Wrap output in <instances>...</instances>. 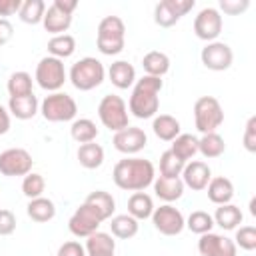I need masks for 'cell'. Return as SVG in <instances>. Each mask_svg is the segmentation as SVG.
Segmentation results:
<instances>
[{
  "mask_svg": "<svg viewBox=\"0 0 256 256\" xmlns=\"http://www.w3.org/2000/svg\"><path fill=\"white\" fill-rule=\"evenodd\" d=\"M22 6V0H0V18L18 14Z\"/></svg>",
  "mask_w": 256,
  "mask_h": 256,
  "instance_id": "46",
  "label": "cell"
},
{
  "mask_svg": "<svg viewBox=\"0 0 256 256\" xmlns=\"http://www.w3.org/2000/svg\"><path fill=\"white\" fill-rule=\"evenodd\" d=\"M194 0H164L158 2L154 8V22L160 28L174 26L182 16H186L194 8Z\"/></svg>",
  "mask_w": 256,
  "mask_h": 256,
  "instance_id": "12",
  "label": "cell"
},
{
  "mask_svg": "<svg viewBox=\"0 0 256 256\" xmlns=\"http://www.w3.org/2000/svg\"><path fill=\"white\" fill-rule=\"evenodd\" d=\"M38 98L34 94H28V96H18V98H10L8 102V112L10 116L18 118V120H30L38 114Z\"/></svg>",
  "mask_w": 256,
  "mask_h": 256,
  "instance_id": "22",
  "label": "cell"
},
{
  "mask_svg": "<svg viewBox=\"0 0 256 256\" xmlns=\"http://www.w3.org/2000/svg\"><path fill=\"white\" fill-rule=\"evenodd\" d=\"M234 244L240 246L246 252L256 250V228L254 226H240V228H236Z\"/></svg>",
  "mask_w": 256,
  "mask_h": 256,
  "instance_id": "41",
  "label": "cell"
},
{
  "mask_svg": "<svg viewBox=\"0 0 256 256\" xmlns=\"http://www.w3.org/2000/svg\"><path fill=\"white\" fill-rule=\"evenodd\" d=\"M52 4H54L58 10H62L64 14H70V16H72L74 10L78 8V2H76V0H54Z\"/></svg>",
  "mask_w": 256,
  "mask_h": 256,
  "instance_id": "48",
  "label": "cell"
},
{
  "mask_svg": "<svg viewBox=\"0 0 256 256\" xmlns=\"http://www.w3.org/2000/svg\"><path fill=\"white\" fill-rule=\"evenodd\" d=\"M96 46L104 56H116L126 46V26L118 16H106L98 24Z\"/></svg>",
  "mask_w": 256,
  "mask_h": 256,
  "instance_id": "3",
  "label": "cell"
},
{
  "mask_svg": "<svg viewBox=\"0 0 256 256\" xmlns=\"http://www.w3.org/2000/svg\"><path fill=\"white\" fill-rule=\"evenodd\" d=\"M152 186H154L156 196L160 200L168 202V204L180 200L182 194H184V188H186L184 182H182V178H164V176H156L154 182H152Z\"/></svg>",
  "mask_w": 256,
  "mask_h": 256,
  "instance_id": "18",
  "label": "cell"
},
{
  "mask_svg": "<svg viewBox=\"0 0 256 256\" xmlns=\"http://www.w3.org/2000/svg\"><path fill=\"white\" fill-rule=\"evenodd\" d=\"M248 8H250L248 0H220V10L224 14H228V16H238V14L246 12Z\"/></svg>",
  "mask_w": 256,
  "mask_h": 256,
  "instance_id": "42",
  "label": "cell"
},
{
  "mask_svg": "<svg viewBox=\"0 0 256 256\" xmlns=\"http://www.w3.org/2000/svg\"><path fill=\"white\" fill-rule=\"evenodd\" d=\"M34 160L28 150L24 148H8L0 154V174L16 178V176H26L32 172Z\"/></svg>",
  "mask_w": 256,
  "mask_h": 256,
  "instance_id": "10",
  "label": "cell"
},
{
  "mask_svg": "<svg viewBox=\"0 0 256 256\" xmlns=\"http://www.w3.org/2000/svg\"><path fill=\"white\" fill-rule=\"evenodd\" d=\"M152 130H154L156 138H160L164 142H172L174 138L180 136V122L170 114H160V116H154Z\"/></svg>",
  "mask_w": 256,
  "mask_h": 256,
  "instance_id": "26",
  "label": "cell"
},
{
  "mask_svg": "<svg viewBox=\"0 0 256 256\" xmlns=\"http://www.w3.org/2000/svg\"><path fill=\"white\" fill-rule=\"evenodd\" d=\"M142 68L146 72V76H154V78H162L164 74H168L170 70V58L168 54L160 52V50H152L144 56L142 60Z\"/></svg>",
  "mask_w": 256,
  "mask_h": 256,
  "instance_id": "27",
  "label": "cell"
},
{
  "mask_svg": "<svg viewBox=\"0 0 256 256\" xmlns=\"http://www.w3.org/2000/svg\"><path fill=\"white\" fill-rule=\"evenodd\" d=\"M162 86H164L162 78H154V76H142L140 80H136V86L128 102V110L132 112V116L140 120L154 118L160 108Z\"/></svg>",
  "mask_w": 256,
  "mask_h": 256,
  "instance_id": "2",
  "label": "cell"
},
{
  "mask_svg": "<svg viewBox=\"0 0 256 256\" xmlns=\"http://www.w3.org/2000/svg\"><path fill=\"white\" fill-rule=\"evenodd\" d=\"M78 162L80 166H84L86 170H96L104 164V148L96 142H90V144H80L78 148Z\"/></svg>",
  "mask_w": 256,
  "mask_h": 256,
  "instance_id": "30",
  "label": "cell"
},
{
  "mask_svg": "<svg viewBox=\"0 0 256 256\" xmlns=\"http://www.w3.org/2000/svg\"><path fill=\"white\" fill-rule=\"evenodd\" d=\"M36 82L42 90L46 92H60V88L64 86L66 82V70H64V62L58 60V58H52V56H46L38 62L36 66Z\"/></svg>",
  "mask_w": 256,
  "mask_h": 256,
  "instance_id": "8",
  "label": "cell"
},
{
  "mask_svg": "<svg viewBox=\"0 0 256 256\" xmlns=\"http://www.w3.org/2000/svg\"><path fill=\"white\" fill-rule=\"evenodd\" d=\"M194 124L200 134L216 132L224 124V110L214 96H200L194 104Z\"/></svg>",
  "mask_w": 256,
  "mask_h": 256,
  "instance_id": "5",
  "label": "cell"
},
{
  "mask_svg": "<svg viewBox=\"0 0 256 256\" xmlns=\"http://www.w3.org/2000/svg\"><path fill=\"white\" fill-rule=\"evenodd\" d=\"M70 134L78 144H90V142H96L98 128H96V122H92L90 118H78L72 122Z\"/></svg>",
  "mask_w": 256,
  "mask_h": 256,
  "instance_id": "35",
  "label": "cell"
},
{
  "mask_svg": "<svg viewBox=\"0 0 256 256\" xmlns=\"http://www.w3.org/2000/svg\"><path fill=\"white\" fill-rule=\"evenodd\" d=\"M16 230V216L14 212L0 208V236H10Z\"/></svg>",
  "mask_w": 256,
  "mask_h": 256,
  "instance_id": "44",
  "label": "cell"
},
{
  "mask_svg": "<svg viewBox=\"0 0 256 256\" xmlns=\"http://www.w3.org/2000/svg\"><path fill=\"white\" fill-rule=\"evenodd\" d=\"M110 230H112V236L114 238H120V240H130L138 234L140 230V224L136 218H132L130 214H120V216H114L110 218Z\"/></svg>",
  "mask_w": 256,
  "mask_h": 256,
  "instance_id": "29",
  "label": "cell"
},
{
  "mask_svg": "<svg viewBox=\"0 0 256 256\" xmlns=\"http://www.w3.org/2000/svg\"><path fill=\"white\" fill-rule=\"evenodd\" d=\"M84 250H86V256H114L116 240H114V236L98 230L86 238Z\"/></svg>",
  "mask_w": 256,
  "mask_h": 256,
  "instance_id": "19",
  "label": "cell"
},
{
  "mask_svg": "<svg viewBox=\"0 0 256 256\" xmlns=\"http://www.w3.org/2000/svg\"><path fill=\"white\" fill-rule=\"evenodd\" d=\"M180 178H182L186 188L200 192V190H206L208 182L212 180V170L202 160H190V162H186Z\"/></svg>",
  "mask_w": 256,
  "mask_h": 256,
  "instance_id": "17",
  "label": "cell"
},
{
  "mask_svg": "<svg viewBox=\"0 0 256 256\" xmlns=\"http://www.w3.org/2000/svg\"><path fill=\"white\" fill-rule=\"evenodd\" d=\"M244 148L254 154L256 152V116H250L244 128Z\"/></svg>",
  "mask_w": 256,
  "mask_h": 256,
  "instance_id": "43",
  "label": "cell"
},
{
  "mask_svg": "<svg viewBox=\"0 0 256 256\" xmlns=\"http://www.w3.org/2000/svg\"><path fill=\"white\" fill-rule=\"evenodd\" d=\"M198 152L204 158H220L226 152V142L218 132H210V134H202V138H198Z\"/></svg>",
  "mask_w": 256,
  "mask_h": 256,
  "instance_id": "32",
  "label": "cell"
},
{
  "mask_svg": "<svg viewBox=\"0 0 256 256\" xmlns=\"http://www.w3.org/2000/svg\"><path fill=\"white\" fill-rule=\"evenodd\" d=\"M56 256H86V250H84V246L80 242L70 240V242H64L58 248V254Z\"/></svg>",
  "mask_w": 256,
  "mask_h": 256,
  "instance_id": "45",
  "label": "cell"
},
{
  "mask_svg": "<svg viewBox=\"0 0 256 256\" xmlns=\"http://www.w3.org/2000/svg\"><path fill=\"white\" fill-rule=\"evenodd\" d=\"M152 212H154V202H152V196H148L146 192H134L128 200V214L132 218H136L138 222L140 220H148L152 218Z\"/></svg>",
  "mask_w": 256,
  "mask_h": 256,
  "instance_id": "28",
  "label": "cell"
},
{
  "mask_svg": "<svg viewBox=\"0 0 256 256\" xmlns=\"http://www.w3.org/2000/svg\"><path fill=\"white\" fill-rule=\"evenodd\" d=\"M186 228H188L190 232L198 234V236L208 234V232H212V228H214V218H212L208 212H204V210H196V212H192V214L188 216Z\"/></svg>",
  "mask_w": 256,
  "mask_h": 256,
  "instance_id": "39",
  "label": "cell"
},
{
  "mask_svg": "<svg viewBox=\"0 0 256 256\" xmlns=\"http://www.w3.org/2000/svg\"><path fill=\"white\" fill-rule=\"evenodd\" d=\"M98 118L110 132L116 134L130 126L128 124V104L116 94H106L98 104Z\"/></svg>",
  "mask_w": 256,
  "mask_h": 256,
  "instance_id": "7",
  "label": "cell"
},
{
  "mask_svg": "<svg viewBox=\"0 0 256 256\" xmlns=\"http://www.w3.org/2000/svg\"><path fill=\"white\" fill-rule=\"evenodd\" d=\"M202 64L212 70V72H224L232 66L234 62V52L232 48L226 44V42H208L204 48H202Z\"/></svg>",
  "mask_w": 256,
  "mask_h": 256,
  "instance_id": "14",
  "label": "cell"
},
{
  "mask_svg": "<svg viewBox=\"0 0 256 256\" xmlns=\"http://www.w3.org/2000/svg\"><path fill=\"white\" fill-rule=\"evenodd\" d=\"M114 184L126 192H144L156 178V168L146 158H124L114 166Z\"/></svg>",
  "mask_w": 256,
  "mask_h": 256,
  "instance_id": "1",
  "label": "cell"
},
{
  "mask_svg": "<svg viewBox=\"0 0 256 256\" xmlns=\"http://www.w3.org/2000/svg\"><path fill=\"white\" fill-rule=\"evenodd\" d=\"M222 26L224 22L218 8H202L194 18V32L204 42H216L222 34Z\"/></svg>",
  "mask_w": 256,
  "mask_h": 256,
  "instance_id": "13",
  "label": "cell"
},
{
  "mask_svg": "<svg viewBox=\"0 0 256 256\" xmlns=\"http://www.w3.org/2000/svg\"><path fill=\"white\" fill-rule=\"evenodd\" d=\"M198 252L202 256H236L238 254V246L234 244V240L222 236V234H202L198 240Z\"/></svg>",
  "mask_w": 256,
  "mask_h": 256,
  "instance_id": "16",
  "label": "cell"
},
{
  "mask_svg": "<svg viewBox=\"0 0 256 256\" xmlns=\"http://www.w3.org/2000/svg\"><path fill=\"white\" fill-rule=\"evenodd\" d=\"M108 78H110V82H112L118 90H128V88L136 82V70H134V66H132L130 62L118 60V62H114V64L110 66Z\"/></svg>",
  "mask_w": 256,
  "mask_h": 256,
  "instance_id": "21",
  "label": "cell"
},
{
  "mask_svg": "<svg viewBox=\"0 0 256 256\" xmlns=\"http://www.w3.org/2000/svg\"><path fill=\"white\" fill-rule=\"evenodd\" d=\"M40 112L48 122H70L78 114V104L66 92H52L40 104Z\"/></svg>",
  "mask_w": 256,
  "mask_h": 256,
  "instance_id": "6",
  "label": "cell"
},
{
  "mask_svg": "<svg viewBox=\"0 0 256 256\" xmlns=\"http://www.w3.org/2000/svg\"><path fill=\"white\" fill-rule=\"evenodd\" d=\"M44 14H46V2L44 0H24L22 6H20V20L24 24H40L44 20Z\"/></svg>",
  "mask_w": 256,
  "mask_h": 256,
  "instance_id": "36",
  "label": "cell"
},
{
  "mask_svg": "<svg viewBox=\"0 0 256 256\" xmlns=\"http://www.w3.org/2000/svg\"><path fill=\"white\" fill-rule=\"evenodd\" d=\"M104 222V218L90 206V204H80V208L72 214V218L68 220V230L76 236V238H88L90 234L98 232L100 224Z\"/></svg>",
  "mask_w": 256,
  "mask_h": 256,
  "instance_id": "9",
  "label": "cell"
},
{
  "mask_svg": "<svg viewBox=\"0 0 256 256\" xmlns=\"http://www.w3.org/2000/svg\"><path fill=\"white\" fill-rule=\"evenodd\" d=\"M84 202L90 204V206H92L104 220L112 218V214H114V210H116V200H114V196H112L110 192H104V190L90 192L88 198H86Z\"/></svg>",
  "mask_w": 256,
  "mask_h": 256,
  "instance_id": "33",
  "label": "cell"
},
{
  "mask_svg": "<svg viewBox=\"0 0 256 256\" xmlns=\"http://www.w3.org/2000/svg\"><path fill=\"white\" fill-rule=\"evenodd\" d=\"M186 162H182L178 156H174L172 150H166L160 156V176L164 178H180Z\"/></svg>",
  "mask_w": 256,
  "mask_h": 256,
  "instance_id": "38",
  "label": "cell"
},
{
  "mask_svg": "<svg viewBox=\"0 0 256 256\" xmlns=\"http://www.w3.org/2000/svg\"><path fill=\"white\" fill-rule=\"evenodd\" d=\"M44 190H46V180H44L42 174L30 172V174L24 176V180H22V192H24L26 198H30V200L40 198V196H44Z\"/></svg>",
  "mask_w": 256,
  "mask_h": 256,
  "instance_id": "40",
  "label": "cell"
},
{
  "mask_svg": "<svg viewBox=\"0 0 256 256\" xmlns=\"http://www.w3.org/2000/svg\"><path fill=\"white\" fill-rule=\"evenodd\" d=\"M46 32L54 34V36H60V34H66L68 28L72 26V16L70 14H64L62 10H58L54 4L46 8V14H44V20H42Z\"/></svg>",
  "mask_w": 256,
  "mask_h": 256,
  "instance_id": "23",
  "label": "cell"
},
{
  "mask_svg": "<svg viewBox=\"0 0 256 256\" xmlns=\"http://www.w3.org/2000/svg\"><path fill=\"white\" fill-rule=\"evenodd\" d=\"M212 218H214V226H220L222 230H236L242 224L244 214L234 204H222L216 208V214Z\"/></svg>",
  "mask_w": 256,
  "mask_h": 256,
  "instance_id": "24",
  "label": "cell"
},
{
  "mask_svg": "<svg viewBox=\"0 0 256 256\" xmlns=\"http://www.w3.org/2000/svg\"><path fill=\"white\" fill-rule=\"evenodd\" d=\"M152 224L164 236H178L186 228V220H184L182 212L178 208H174L172 204H164L160 208H154Z\"/></svg>",
  "mask_w": 256,
  "mask_h": 256,
  "instance_id": "11",
  "label": "cell"
},
{
  "mask_svg": "<svg viewBox=\"0 0 256 256\" xmlns=\"http://www.w3.org/2000/svg\"><path fill=\"white\" fill-rule=\"evenodd\" d=\"M206 190H208V198H210V202L216 204V206L230 204L232 198H234V184H232L228 178H224V176H216V178H212V180L208 182Z\"/></svg>",
  "mask_w": 256,
  "mask_h": 256,
  "instance_id": "20",
  "label": "cell"
},
{
  "mask_svg": "<svg viewBox=\"0 0 256 256\" xmlns=\"http://www.w3.org/2000/svg\"><path fill=\"white\" fill-rule=\"evenodd\" d=\"M26 212H28L30 220H34V222H38V224H44V222L54 220V216H56V206H54V202H52L50 198L40 196V198H34V200L28 202Z\"/></svg>",
  "mask_w": 256,
  "mask_h": 256,
  "instance_id": "25",
  "label": "cell"
},
{
  "mask_svg": "<svg viewBox=\"0 0 256 256\" xmlns=\"http://www.w3.org/2000/svg\"><path fill=\"white\" fill-rule=\"evenodd\" d=\"M14 36V26L6 20V18H0V46L8 44Z\"/></svg>",
  "mask_w": 256,
  "mask_h": 256,
  "instance_id": "47",
  "label": "cell"
},
{
  "mask_svg": "<svg viewBox=\"0 0 256 256\" xmlns=\"http://www.w3.org/2000/svg\"><path fill=\"white\" fill-rule=\"evenodd\" d=\"M68 76H70V82L76 90L90 92V90L98 88L104 82L106 70H104V64L100 60H96L92 56H86V58L78 60L76 64H72Z\"/></svg>",
  "mask_w": 256,
  "mask_h": 256,
  "instance_id": "4",
  "label": "cell"
},
{
  "mask_svg": "<svg viewBox=\"0 0 256 256\" xmlns=\"http://www.w3.org/2000/svg\"><path fill=\"white\" fill-rule=\"evenodd\" d=\"M170 150L182 162H190L198 154V138L192 136V134H180L178 138L172 140V148Z\"/></svg>",
  "mask_w": 256,
  "mask_h": 256,
  "instance_id": "34",
  "label": "cell"
},
{
  "mask_svg": "<svg viewBox=\"0 0 256 256\" xmlns=\"http://www.w3.org/2000/svg\"><path fill=\"white\" fill-rule=\"evenodd\" d=\"M48 52L52 58H58L64 62V58H70L76 52V38L72 34H60L52 36L48 40Z\"/></svg>",
  "mask_w": 256,
  "mask_h": 256,
  "instance_id": "31",
  "label": "cell"
},
{
  "mask_svg": "<svg viewBox=\"0 0 256 256\" xmlns=\"http://www.w3.org/2000/svg\"><path fill=\"white\" fill-rule=\"evenodd\" d=\"M12 126V118H10V112L0 104V136H4Z\"/></svg>",
  "mask_w": 256,
  "mask_h": 256,
  "instance_id": "49",
  "label": "cell"
},
{
  "mask_svg": "<svg viewBox=\"0 0 256 256\" xmlns=\"http://www.w3.org/2000/svg\"><path fill=\"white\" fill-rule=\"evenodd\" d=\"M112 144L118 152L126 154V156H132V154H138L140 150L146 148L148 144V136L142 128H136V126H128L120 132L114 134L112 138Z\"/></svg>",
  "mask_w": 256,
  "mask_h": 256,
  "instance_id": "15",
  "label": "cell"
},
{
  "mask_svg": "<svg viewBox=\"0 0 256 256\" xmlns=\"http://www.w3.org/2000/svg\"><path fill=\"white\" fill-rule=\"evenodd\" d=\"M8 94H10V98L34 94L32 92V76L28 72H14L8 78Z\"/></svg>",
  "mask_w": 256,
  "mask_h": 256,
  "instance_id": "37",
  "label": "cell"
}]
</instances>
